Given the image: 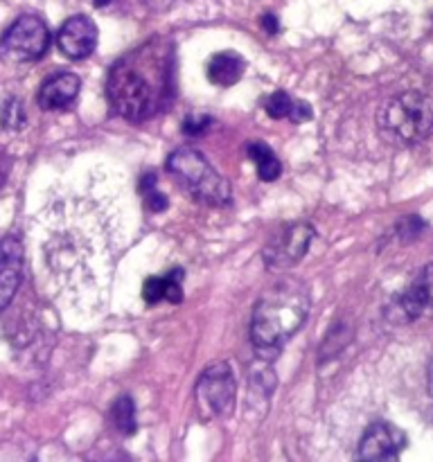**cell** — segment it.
I'll use <instances>...</instances> for the list:
<instances>
[{
	"label": "cell",
	"instance_id": "6da1fadb",
	"mask_svg": "<svg viewBox=\"0 0 433 462\" xmlns=\"http://www.w3.org/2000/svg\"><path fill=\"white\" fill-rule=\"evenodd\" d=\"M171 66L161 48H140L122 57L108 75L106 95L113 111L124 120L143 122L165 106Z\"/></svg>",
	"mask_w": 433,
	"mask_h": 462
},
{
	"label": "cell",
	"instance_id": "7a4b0ae2",
	"mask_svg": "<svg viewBox=\"0 0 433 462\" xmlns=\"http://www.w3.org/2000/svg\"><path fill=\"white\" fill-rule=\"evenodd\" d=\"M309 311V291L298 280H284L262 293L253 310L251 338L264 359H273L284 341L300 329Z\"/></svg>",
	"mask_w": 433,
	"mask_h": 462
},
{
	"label": "cell",
	"instance_id": "3957f363",
	"mask_svg": "<svg viewBox=\"0 0 433 462\" xmlns=\"http://www.w3.org/2000/svg\"><path fill=\"white\" fill-rule=\"evenodd\" d=\"M379 129L391 143L418 144L433 134V102L422 93H401L379 113Z\"/></svg>",
	"mask_w": 433,
	"mask_h": 462
},
{
	"label": "cell",
	"instance_id": "277c9868",
	"mask_svg": "<svg viewBox=\"0 0 433 462\" xmlns=\"http://www.w3.org/2000/svg\"><path fill=\"white\" fill-rule=\"evenodd\" d=\"M167 170L179 180L183 189H188L197 201L207 206H228L230 185L215 167L207 162L201 152L192 147H180L167 158Z\"/></svg>",
	"mask_w": 433,
	"mask_h": 462
},
{
	"label": "cell",
	"instance_id": "5b68a950",
	"mask_svg": "<svg viewBox=\"0 0 433 462\" xmlns=\"http://www.w3.org/2000/svg\"><path fill=\"white\" fill-rule=\"evenodd\" d=\"M235 404V374L228 364L216 361L201 373L197 382V406L206 420L224 418Z\"/></svg>",
	"mask_w": 433,
	"mask_h": 462
},
{
	"label": "cell",
	"instance_id": "8992f818",
	"mask_svg": "<svg viewBox=\"0 0 433 462\" xmlns=\"http://www.w3.org/2000/svg\"><path fill=\"white\" fill-rule=\"evenodd\" d=\"M50 48V30L39 16H21L0 39V54L9 61H34Z\"/></svg>",
	"mask_w": 433,
	"mask_h": 462
},
{
	"label": "cell",
	"instance_id": "52a82bcc",
	"mask_svg": "<svg viewBox=\"0 0 433 462\" xmlns=\"http://www.w3.org/2000/svg\"><path fill=\"white\" fill-rule=\"evenodd\" d=\"M314 239V228L309 224H291L273 235L264 248V262L269 269H289L302 260Z\"/></svg>",
	"mask_w": 433,
	"mask_h": 462
},
{
	"label": "cell",
	"instance_id": "ba28073f",
	"mask_svg": "<svg viewBox=\"0 0 433 462\" xmlns=\"http://www.w3.org/2000/svg\"><path fill=\"white\" fill-rule=\"evenodd\" d=\"M388 316L395 323H410L422 316H433V264H428L419 278L392 302Z\"/></svg>",
	"mask_w": 433,
	"mask_h": 462
},
{
	"label": "cell",
	"instance_id": "9c48e42d",
	"mask_svg": "<svg viewBox=\"0 0 433 462\" xmlns=\"http://www.w3.org/2000/svg\"><path fill=\"white\" fill-rule=\"evenodd\" d=\"M406 438L400 429L386 422H377L368 427L359 442L356 462H392L404 449Z\"/></svg>",
	"mask_w": 433,
	"mask_h": 462
},
{
	"label": "cell",
	"instance_id": "30bf717a",
	"mask_svg": "<svg viewBox=\"0 0 433 462\" xmlns=\"http://www.w3.org/2000/svg\"><path fill=\"white\" fill-rule=\"evenodd\" d=\"M57 45L68 59H86L97 45V25L88 16L68 18L57 32Z\"/></svg>",
	"mask_w": 433,
	"mask_h": 462
},
{
	"label": "cell",
	"instance_id": "8fae6325",
	"mask_svg": "<svg viewBox=\"0 0 433 462\" xmlns=\"http://www.w3.org/2000/svg\"><path fill=\"white\" fill-rule=\"evenodd\" d=\"M23 280V246L18 237L0 239V311L14 300Z\"/></svg>",
	"mask_w": 433,
	"mask_h": 462
},
{
	"label": "cell",
	"instance_id": "7c38bea8",
	"mask_svg": "<svg viewBox=\"0 0 433 462\" xmlns=\"http://www.w3.org/2000/svg\"><path fill=\"white\" fill-rule=\"evenodd\" d=\"M79 77L72 72H59V75L50 77L43 81L39 88L36 102L43 111H59V108L70 106L79 95Z\"/></svg>",
	"mask_w": 433,
	"mask_h": 462
},
{
	"label": "cell",
	"instance_id": "4fadbf2b",
	"mask_svg": "<svg viewBox=\"0 0 433 462\" xmlns=\"http://www.w3.org/2000/svg\"><path fill=\"white\" fill-rule=\"evenodd\" d=\"M180 280H183V271H171L170 275H158V278H149L143 287V298L149 305H158V302L167 300L171 305H179L183 300V289H180Z\"/></svg>",
	"mask_w": 433,
	"mask_h": 462
},
{
	"label": "cell",
	"instance_id": "5bb4252c",
	"mask_svg": "<svg viewBox=\"0 0 433 462\" xmlns=\"http://www.w3.org/2000/svg\"><path fill=\"white\" fill-rule=\"evenodd\" d=\"M244 61L235 52H219L207 63V79L216 86H233L242 79Z\"/></svg>",
	"mask_w": 433,
	"mask_h": 462
},
{
	"label": "cell",
	"instance_id": "9a60e30c",
	"mask_svg": "<svg viewBox=\"0 0 433 462\" xmlns=\"http://www.w3.org/2000/svg\"><path fill=\"white\" fill-rule=\"evenodd\" d=\"M266 113L275 120H289L302 122L311 116L309 106L305 102H296L293 97H289L287 93H273L269 99H266Z\"/></svg>",
	"mask_w": 433,
	"mask_h": 462
},
{
	"label": "cell",
	"instance_id": "2e32d148",
	"mask_svg": "<svg viewBox=\"0 0 433 462\" xmlns=\"http://www.w3.org/2000/svg\"><path fill=\"white\" fill-rule=\"evenodd\" d=\"M248 156L257 165V174H260L262 180H275L282 174V165H280L278 156L264 143L248 144Z\"/></svg>",
	"mask_w": 433,
	"mask_h": 462
},
{
	"label": "cell",
	"instance_id": "e0dca14e",
	"mask_svg": "<svg viewBox=\"0 0 433 462\" xmlns=\"http://www.w3.org/2000/svg\"><path fill=\"white\" fill-rule=\"evenodd\" d=\"M111 420L113 424H115V429L120 433H126V436H131V433L135 431V406H134V400L126 395H122L120 400L113 404L111 409Z\"/></svg>",
	"mask_w": 433,
	"mask_h": 462
},
{
	"label": "cell",
	"instance_id": "ac0fdd59",
	"mask_svg": "<svg viewBox=\"0 0 433 462\" xmlns=\"http://www.w3.org/2000/svg\"><path fill=\"white\" fill-rule=\"evenodd\" d=\"M0 125L12 131L25 125V108H23L21 99L7 97L0 104Z\"/></svg>",
	"mask_w": 433,
	"mask_h": 462
},
{
	"label": "cell",
	"instance_id": "d6986e66",
	"mask_svg": "<svg viewBox=\"0 0 433 462\" xmlns=\"http://www.w3.org/2000/svg\"><path fill=\"white\" fill-rule=\"evenodd\" d=\"M140 188H143V199L144 203H147V208L152 212H162L167 208V199L165 194L158 192L156 188V176L153 174H144L143 176V183H140Z\"/></svg>",
	"mask_w": 433,
	"mask_h": 462
},
{
	"label": "cell",
	"instance_id": "ffe728a7",
	"mask_svg": "<svg viewBox=\"0 0 433 462\" xmlns=\"http://www.w3.org/2000/svg\"><path fill=\"white\" fill-rule=\"evenodd\" d=\"M207 126H210V117H192L189 116L188 120L183 122V131L188 135H198V134H203V131L207 129Z\"/></svg>",
	"mask_w": 433,
	"mask_h": 462
},
{
	"label": "cell",
	"instance_id": "44dd1931",
	"mask_svg": "<svg viewBox=\"0 0 433 462\" xmlns=\"http://www.w3.org/2000/svg\"><path fill=\"white\" fill-rule=\"evenodd\" d=\"M262 25H264V30L269 32V34H275V32H278V18H275L273 14H266V16L262 18Z\"/></svg>",
	"mask_w": 433,
	"mask_h": 462
}]
</instances>
